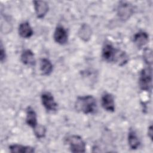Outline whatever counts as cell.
Segmentation results:
<instances>
[{
  "mask_svg": "<svg viewBox=\"0 0 153 153\" xmlns=\"http://www.w3.org/2000/svg\"><path fill=\"white\" fill-rule=\"evenodd\" d=\"M103 59L108 62H114L120 66L125 65L128 61V57L124 51L116 49L109 43H106L102 51Z\"/></svg>",
  "mask_w": 153,
  "mask_h": 153,
  "instance_id": "obj_1",
  "label": "cell"
},
{
  "mask_svg": "<svg viewBox=\"0 0 153 153\" xmlns=\"http://www.w3.org/2000/svg\"><path fill=\"white\" fill-rule=\"evenodd\" d=\"M77 111L84 114H93L97 109L96 99L91 95L78 97L75 105Z\"/></svg>",
  "mask_w": 153,
  "mask_h": 153,
  "instance_id": "obj_2",
  "label": "cell"
},
{
  "mask_svg": "<svg viewBox=\"0 0 153 153\" xmlns=\"http://www.w3.org/2000/svg\"><path fill=\"white\" fill-rule=\"evenodd\" d=\"M152 68L148 66L143 69L140 72L139 85L143 91H150L152 88Z\"/></svg>",
  "mask_w": 153,
  "mask_h": 153,
  "instance_id": "obj_3",
  "label": "cell"
},
{
  "mask_svg": "<svg viewBox=\"0 0 153 153\" xmlns=\"http://www.w3.org/2000/svg\"><path fill=\"white\" fill-rule=\"evenodd\" d=\"M66 141L69 145L71 152H84L85 151V143L80 136L78 135L69 136L66 139Z\"/></svg>",
  "mask_w": 153,
  "mask_h": 153,
  "instance_id": "obj_4",
  "label": "cell"
},
{
  "mask_svg": "<svg viewBox=\"0 0 153 153\" xmlns=\"http://www.w3.org/2000/svg\"><path fill=\"white\" fill-rule=\"evenodd\" d=\"M134 7L130 3L121 2L118 6L117 14L119 18L124 21L128 20L134 13Z\"/></svg>",
  "mask_w": 153,
  "mask_h": 153,
  "instance_id": "obj_5",
  "label": "cell"
},
{
  "mask_svg": "<svg viewBox=\"0 0 153 153\" xmlns=\"http://www.w3.org/2000/svg\"><path fill=\"white\" fill-rule=\"evenodd\" d=\"M41 102L45 109L48 112H54L57 109V103L50 92H44L41 96Z\"/></svg>",
  "mask_w": 153,
  "mask_h": 153,
  "instance_id": "obj_6",
  "label": "cell"
},
{
  "mask_svg": "<svg viewBox=\"0 0 153 153\" xmlns=\"http://www.w3.org/2000/svg\"><path fill=\"white\" fill-rule=\"evenodd\" d=\"M54 39L56 42L60 44L64 45L67 43L68 36L66 29L60 25L56 27L54 32Z\"/></svg>",
  "mask_w": 153,
  "mask_h": 153,
  "instance_id": "obj_7",
  "label": "cell"
},
{
  "mask_svg": "<svg viewBox=\"0 0 153 153\" xmlns=\"http://www.w3.org/2000/svg\"><path fill=\"white\" fill-rule=\"evenodd\" d=\"M36 17L42 19L48 11V4L44 1H34L33 2Z\"/></svg>",
  "mask_w": 153,
  "mask_h": 153,
  "instance_id": "obj_8",
  "label": "cell"
},
{
  "mask_svg": "<svg viewBox=\"0 0 153 153\" xmlns=\"http://www.w3.org/2000/svg\"><path fill=\"white\" fill-rule=\"evenodd\" d=\"M101 104L103 108L108 112H114L115 111V102L114 96L106 93L103 94L101 98Z\"/></svg>",
  "mask_w": 153,
  "mask_h": 153,
  "instance_id": "obj_9",
  "label": "cell"
},
{
  "mask_svg": "<svg viewBox=\"0 0 153 153\" xmlns=\"http://www.w3.org/2000/svg\"><path fill=\"white\" fill-rule=\"evenodd\" d=\"M149 41L148 34L143 31H140L134 34L133 36V42L138 48H142Z\"/></svg>",
  "mask_w": 153,
  "mask_h": 153,
  "instance_id": "obj_10",
  "label": "cell"
},
{
  "mask_svg": "<svg viewBox=\"0 0 153 153\" xmlns=\"http://www.w3.org/2000/svg\"><path fill=\"white\" fill-rule=\"evenodd\" d=\"M19 33L23 38H29L33 33L32 27L27 22H24L20 24L19 26Z\"/></svg>",
  "mask_w": 153,
  "mask_h": 153,
  "instance_id": "obj_11",
  "label": "cell"
},
{
  "mask_svg": "<svg viewBox=\"0 0 153 153\" xmlns=\"http://www.w3.org/2000/svg\"><path fill=\"white\" fill-rule=\"evenodd\" d=\"M26 123L33 129L38 125L36 112H35L34 109L30 106L27 107L26 109Z\"/></svg>",
  "mask_w": 153,
  "mask_h": 153,
  "instance_id": "obj_12",
  "label": "cell"
},
{
  "mask_svg": "<svg viewBox=\"0 0 153 153\" xmlns=\"http://www.w3.org/2000/svg\"><path fill=\"white\" fill-rule=\"evenodd\" d=\"M21 61L27 66H34L35 65V59L33 53L30 50H25L21 54Z\"/></svg>",
  "mask_w": 153,
  "mask_h": 153,
  "instance_id": "obj_13",
  "label": "cell"
},
{
  "mask_svg": "<svg viewBox=\"0 0 153 153\" xmlns=\"http://www.w3.org/2000/svg\"><path fill=\"white\" fill-rule=\"evenodd\" d=\"M53 66L51 62L46 58L40 60V70L44 75H49L53 71Z\"/></svg>",
  "mask_w": 153,
  "mask_h": 153,
  "instance_id": "obj_14",
  "label": "cell"
},
{
  "mask_svg": "<svg viewBox=\"0 0 153 153\" xmlns=\"http://www.w3.org/2000/svg\"><path fill=\"white\" fill-rule=\"evenodd\" d=\"M9 149L11 152H17V153H32L35 152L34 148L23 146L22 145L13 144L9 146Z\"/></svg>",
  "mask_w": 153,
  "mask_h": 153,
  "instance_id": "obj_15",
  "label": "cell"
},
{
  "mask_svg": "<svg viewBox=\"0 0 153 153\" xmlns=\"http://www.w3.org/2000/svg\"><path fill=\"white\" fill-rule=\"evenodd\" d=\"M128 143L130 148L131 149H137L140 144V140L135 131L131 129L130 130L128 134Z\"/></svg>",
  "mask_w": 153,
  "mask_h": 153,
  "instance_id": "obj_16",
  "label": "cell"
},
{
  "mask_svg": "<svg viewBox=\"0 0 153 153\" xmlns=\"http://www.w3.org/2000/svg\"><path fill=\"white\" fill-rule=\"evenodd\" d=\"M79 37L84 41H88L91 36V27L87 24H83L78 31Z\"/></svg>",
  "mask_w": 153,
  "mask_h": 153,
  "instance_id": "obj_17",
  "label": "cell"
},
{
  "mask_svg": "<svg viewBox=\"0 0 153 153\" xmlns=\"http://www.w3.org/2000/svg\"><path fill=\"white\" fill-rule=\"evenodd\" d=\"M33 130L35 136L38 139L43 138L45 135L46 128L44 126L38 124Z\"/></svg>",
  "mask_w": 153,
  "mask_h": 153,
  "instance_id": "obj_18",
  "label": "cell"
},
{
  "mask_svg": "<svg viewBox=\"0 0 153 153\" xmlns=\"http://www.w3.org/2000/svg\"><path fill=\"white\" fill-rule=\"evenodd\" d=\"M143 57L145 63L148 65V66H151L152 62V54L151 50L148 48H145L143 51Z\"/></svg>",
  "mask_w": 153,
  "mask_h": 153,
  "instance_id": "obj_19",
  "label": "cell"
},
{
  "mask_svg": "<svg viewBox=\"0 0 153 153\" xmlns=\"http://www.w3.org/2000/svg\"><path fill=\"white\" fill-rule=\"evenodd\" d=\"M6 57V54H5V50L4 49V47L2 45V43H1V49H0V59H1V62H3L4 60H5Z\"/></svg>",
  "mask_w": 153,
  "mask_h": 153,
  "instance_id": "obj_20",
  "label": "cell"
},
{
  "mask_svg": "<svg viewBox=\"0 0 153 153\" xmlns=\"http://www.w3.org/2000/svg\"><path fill=\"white\" fill-rule=\"evenodd\" d=\"M148 136L152 140V126H150V127L148 128Z\"/></svg>",
  "mask_w": 153,
  "mask_h": 153,
  "instance_id": "obj_21",
  "label": "cell"
}]
</instances>
